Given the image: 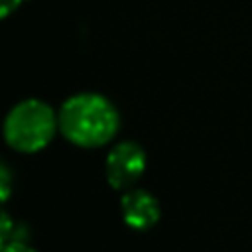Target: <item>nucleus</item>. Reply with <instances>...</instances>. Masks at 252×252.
Wrapping results in <instances>:
<instances>
[{
	"label": "nucleus",
	"instance_id": "nucleus-1",
	"mask_svg": "<svg viewBox=\"0 0 252 252\" xmlns=\"http://www.w3.org/2000/svg\"><path fill=\"white\" fill-rule=\"evenodd\" d=\"M61 134L79 148H98L114 138L120 126L116 106L98 93L71 94L57 112Z\"/></svg>",
	"mask_w": 252,
	"mask_h": 252
},
{
	"label": "nucleus",
	"instance_id": "nucleus-2",
	"mask_svg": "<svg viewBox=\"0 0 252 252\" xmlns=\"http://www.w3.org/2000/svg\"><path fill=\"white\" fill-rule=\"evenodd\" d=\"M59 128L57 112L39 98H26L14 104L2 124L4 140L22 154H33L45 148Z\"/></svg>",
	"mask_w": 252,
	"mask_h": 252
},
{
	"label": "nucleus",
	"instance_id": "nucleus-3",
	"mask_svg": "<svg viewBox=\"0 0 252 252\" xmlns=\"http://www.w3.org/2000/svg\"><path fill=\"white\" fill-rule=\"evenodd\" d=\"M144 169H146V152L140 144L132 140L116 144L106 156L104 173L114 189L132 187L140 179Z\"/></svg>",
	"mask_w": 252,
	"mask_h": 252
},
{
	"label": "nucleus",
	"instance_id": "nucleus-4",
	"mask_svg": "<svg viewBox=\"0 0 252 252\" xmlns=\"http://www.w3.org/2000/svg\"><path fill=\"white\" fill-rule=\"evenodd\" d=\"M120 211H122L124 222L136 230H146L154 226L159 219L158 199L144 189H132L124 193L120 201Z\"/></svg>",
	"mask_w": 252,
	"mask_h": 252
},
{
	"label": "nucleus",
	"instance_id": "nucleus-5",
	"mask_svg": "<svg viewBox=\"0 0 252 252\" xmlns=\"http://www.w3.org/2000/svg\"><path fill=\"white\" fill-rule=\"evenodd\" d=\"M18 232V224L14 222V219L0 207V246L10 242V240H18L16 238Z\"/></svg>",
	"mask_w": 252,
	"mask_h": 252
},
{
	"label": "nucleus",
	"instance_id": "nucleus-6",
	"mask_svg": "<svg viewBox=\"0 0 252 252\" xmlns=\"http://www.w3.org/2000/svg\"><path fill=\"white\" fill-rule=\"evenodd\" d=\"M14 189V175L12 169L8 167V163L0 161V203L8 201Z\"/></svg>",
	"mask_w": 252,
	"mask_h": 252
},
{
	"label": "nucleus",
	"instance_id": "nucleus-7",
	"mask_svg": "<svg viewBox=\"0 0 252 252\" xmlns=\"http://www.w3.org/2000/svg\"><path fill=\"white\" fill-rule=\"evenodd\" d=\"M0 252H35V250L28 246L24 240H10L0 246Z\"/></svg>",
	"mask_w": 252,
	"mask_h": 252
},
{
	"label": "nucleus",
	"instance_id": "nucleus-8",
	"mask_svg": "<svg viewBox=\"0 0 252 252\" xmlns=\"http://www.w3.org/2000/svg\"><path fill=\"white\" fill-rule=\"evenodd\" d=\"M24 0H0V20L8 18Z\"/></svg>",
	"mask_w": 252,
	"mask_h": 252
}]
</instances>
